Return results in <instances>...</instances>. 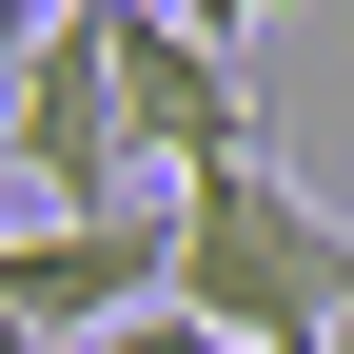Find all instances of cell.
<instances>
[{
	"label": "cell",
	"instance_id": "obj_1",
	"mask_svg": "<svg viewBox=\"0 0 354 354\" xmlns=\"http://www.w3.org/2000/svg\"><path fill=\"white\" fill-rule=\"evenodd\" d=\"M177 315H216L236 354H354V216H315L276 158L177 177Z\"/></svg>",
	"mask_w": 354,
	"mask_h": 354
},
{
	"label": "cell",
	"instance_id": "obj_2",
	"mask_svg": "<svg viewBox=\"0 0 354 354\" xmlns=\"http://www.w3.org/2000/svg\"><path fill=\"white\" fill-rule=\"evenodd\" d=\"M177 295V197L138 216H20V236H0V335L20 354H79V335H118V315H158Z\"/></svg>",
	"mask_w": 354,
	"mask_h": 354
},
{
	"label": "cell",
	"instance_id": "obj_3",
	"mask_svg": "<svg viewBox=\"0 0 354 354\" xmlns=\"http://www.w3.org/2000/svg\"><path fill=\"white\" fill-rule=\"evenodd\" d=\"M0 158L39 177V216H118V177H138V118H118V39L99 0H59L20 59V99H0Z\"/></svg>",
	"mask_w": 354,
	"mask_h": 354
},
{
	"label": "cell",
	"instance_id": "obj_4",
	"mask_svg": "<svg viewBox=\"0 0 354 354\" xmlns=\"http://www.w3.org/2000/svg\"><path fill=\"white\" fill-rule=\"evenodd\" d=\"M99 39H118V118H138V158H177V177L276 158V138H256V99H236V39H197L177 0H99Z\"/></svg>",
	"mask_w": 354,
	"mask_h": 354
},
{
	"label": "cell",
	"instance_id": "obj_5",
	"mask_svg": "<svg viewBox=\"0 0 354 354\" xmlns=\"http://www.w3.org/2000/svg\"><path fill=\"white\" fill-rule=\"evenodd\" d=\"M79 354H236V335H216V315H177V295H158V315H118V335H79Z\"/></svg>",
	"mask_w": 354,
	"mask_h": 354
},
{
	"label": "cell",
	"instance_id": "obj_6",
	"mask_svg": "<svg viewBox=\"0 0 354 354\" xmlns=\"http://www.w3.org/2000/svg\"><path fill=\"white\" fill-rule=\"evenodd\" d=\"M39 20H59V0H0V99H20V59H39Z\"/></svg>",
	"mask_w": 354,
	"mask_h": 354
},
{
	"label": "cell",
	"instance_id": "obj_7",
	"mask_svg": "<svg viewBox=\"0 0 354 354\" xmlns=\"http://www.w3.org/2000/svg\"><path fill=\"white\" fill-rule=\"evenodd\" d=\"M177 20H197V39H256V20H276V0H177Z\"/></svg>",
	"mask_w": 354,
	"mask_h": 354
}]
</instances>
